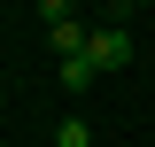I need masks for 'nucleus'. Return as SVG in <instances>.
Instances as JSON below:
<instances>
[{
	"mask_svg": "<svg viewBox=\"0 0 155 147\" xmlns=\"http://www.w3.org/2000/svg\"><path fill=\"white\" fill-rule=\"evenodd\" d=\"M85 62H93V70H124V62H132V31H124V23H93Z\"/></svg>",
	"mask_w": 155,
	"mask_h": 147,
	"instance_id": "nucleus-1",
	"label": "nucleus"
},
{
	"mask_svg": "<svg viewBox=\"0 0 155 147\" xmlns=\"http://www.w3.org/2000/svg\"><path fill=\"white\" fill-rule=\"evenodd\" d=\"M54 147H93V124H85V116H62V124H54Z\"/></svg>",
	"mask_w": 155,
	"mask_h": 147,
	"instance_id": "nucleus-2",
	"label": "nucleus"
},
{
	"mask_svg": "<svg viewBox=\"0 0 155 147\" xmlns=\"http://www.w3.org/2000/svg\"><path fill=\"white\" fill-rule=\"evenodd\" d=\"M93 77H101L93 62H62V93H85V85H93Z\"/></svg>",
	"mask_w": 155,
	"mask_h": 147,
	"instance_id": "nucleus-3",
	"label": "nucleus"
},
{
	"mask_svg": "<svg viewBox=\"0 0 155 147\" xmlns=\"http://www.w3.org/2000/svg\"><path fill=\"white\" fill-rule=\"evenodd\" d=\"M39 16H47V23H70V16H78V0H39Z\"/></svg>",
	"mask_w": 155,
	"mask_h": 147,
	"instance_id": "nucleus-4",
	"label": "nucleus"
},
{
	"mask_svg": "<svg viewBox=\"0 0 155 147\" xmlns=\"http://www.w3.org/2000/svg\"><path fill=\"white\" fill-rule=\"evenodd\" d=\"M132 8H147V0H109V23H124Z\"/></svg>",
	"mask_w": 155,
	"mask_h": 147,
	"instance_id": "nucleus-5",
	"label": "nucleus"
}]
</instances>
